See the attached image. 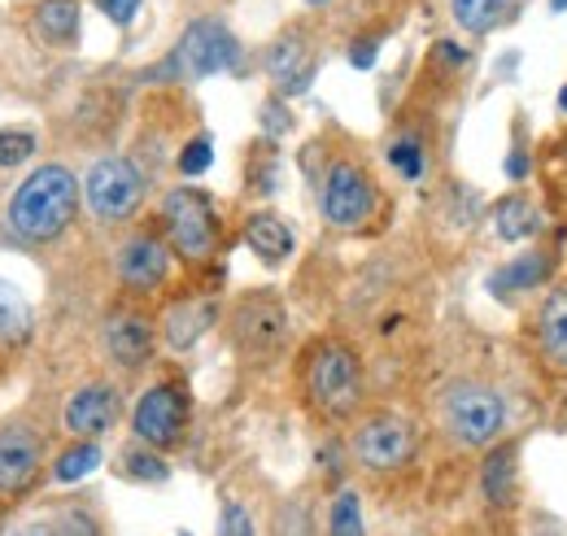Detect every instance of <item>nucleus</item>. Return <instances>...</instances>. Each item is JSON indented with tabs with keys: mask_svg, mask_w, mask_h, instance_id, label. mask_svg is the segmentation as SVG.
Instances as JSON below:
<instances>
[{
	"mask_svg": "<svg viewBox=\"0 0 567 536\" xmlns=\"http://www.w3.org/2000/svg\"><path fill=\"white\" fill-rule=\"evenodd\" d=\"M262 127H267L271 135L288 132V114H284V105H276V101H271V105H262Z\"/></svg>",
	"mask_w": 567,
	"mask_h": 536,
	"instance_id": "f704fd0d",
	"label": "nucleus"
},
{
	"mask_svg": "<svg viewBox=\"0 0 567 536\" xmlns=\"http://www.w3.org/2000/svg\"><path fill=\"white\" fill-rule=\"evenodd\" d=\"M450 13H454V22L463 31L485 35L497 18H502V0H450Z\"/></svg>",
	"mask_w": 567,
	"mask_h": 536,
	"instance_id": "393cba45",
	"label": "nucleus"
},
{
	"mask_svg": "<svg viewBox=\"0 0 567 536\" xmlns=\"http://www.w3.org/2000/svg\"><path fill=\"white\" fill-rule=\"evenodd\" d=\"M118 410H123V402L110 384H83L66 402V427L79 441H96L118 423Z\"/></svg>",
	"mask_w": 567,
	"mask_h": 536,
	"instance_id": "f8f14e48",
	"label": "nucleus"
},
{
	"mask_svg": "<svg viewBox=\"0 0 567 536\" xmlns=\"http://www.w3.org/2000/svg\"><path fill=\"white\" fill-rule=\"evenodd\" d=\"M58 533H62V536H96V524H92L87 515H79V511H71V515H62Z\"/></svg>",
	"mask_w": 567,
	"mask_h": 536,
	"instance_id": "72a5a7b5",
	"label": "nucleus"
},
{
	"mask_svg": "<svg viewBox=\"0 0 567 536\" xmlns=\"http://www.w3.org/2000/svg\"><path fill=\"white\" fill-rule=\"evenodd\" d=\"M267 70L276 74V83L284 92H306V83L315 74V66L306 62V40L301 35H284L280 44L271 49V58H267Z\"/></svg>",
	"mask_w": 567,
	"mask_h": 536,
	"instance_id": "aec40b11",
	"label": "nucleus"
},
{
	"mask_svg": "<svg viewBox=\"0 0 567 536\" xmlns=\"http://www.w3.org/2000/svg\"><path fill=\"white\" fill-rule=\"evenodd\" d=\"M415 450H420L415 423L402 419V414H371V419L358 423V432H354L358 467L375 471V475L406 467V463L415 458Z\"/></svg>",
	"mask_w": 567,
	"mask_h": 536,
	"instance_id": "0eeeda50",
	"label": "nucleus"
},
{
	"mask_svg": "<svg viewBox=\"0 0 567 536\" xmlns=\"http://www.w3.org/2000/svg\"><path fill=\"white\" fill-rule=\"evenodd\" d=\"M118 275L132 288H157L171 275V249L157 236H132L118 249Z\"/></svg>",
	"mask_w": 567,
	"mask_h": 536,
	"instance_id": "4468645a",
	"label": "nucleus"
},
{
	"mask_svg": "<svg viewBox=\"0 0 567 536\" xmlns=\"http://www.w3.org/2000/svg\"><path fill=\"white\" fill-rule=\"evenodd\" d=\"M188 414H193V402H188V389L184 384H153L141 402H136L132 427H136L141 445H148V450H171V445H179V436L188 427Z\"/></svg>",
	"mask_w": 567,
	"mask_h": 536,
	"instance_id": "6e6552de",
	"label": "nucleus"
},
{
	"mask_svg": "<svg viewBox=\"0 0 567 536\" xmlns=\"http://www.w3.org/2000/svg\"><path fill=\"white\" fill-rule=\"evenodd\" d=\"M83 197H87V209L101 223H123L141 209L144 175L127 157H101L83 179Z\"/></svg>",
	"mask_w": 567,
	"mask_h": 536,
	"instance_id": "423d86ee",
	"label": "nucleus"
},
{
	"mask_svg": "<svg viewBox=\"0 0 567 536\" xmlns=\"http://www.w3.org/2000/svg\"><path fill=\"white\" fill-rule=\"evenodd\" d=\"M35 27L49 44H71L79 35V4L74 0H44L35 9Z\"/></svg>",
	"mask_w": 567,
	"mask_h": 536,
	"instance_id": "4be33fe9",
	"label": "nucleus"
},
{
	"mask_svg": "<svg viewBox=\"0 0 567 536\" xmlns=\"http://www.w3.org/2000/svg\"><path fill=\"white\" fill-rule=\"evenodd\" d=\"M214 162V144L206 135H197V140H188L184 144V153H179V171L184 175H206Z\"/></svg>",
	"mask_w": 567,
	"mask_h": 536,
	"instance_id": "7c9ffc66",
	"label": "nucleus"
},
{
	"mask_svg": "<svg viewBox=\"0 0 567 536\" xmlns=\"http://www.w3.org/2000/svg\"><path fill=\"white\" fill-rule=\"evenodd\" d=\"M236 62H240L236 35H231L223 22L202 18V22H193V27L179 35L171 62L157 70V74H166V79H210V74L231 70Z\"/></svg>",
	"mask_w": 567,
	"mask_h": 536,
	"instance_id": "20e7f679",
	"label": "nucleus"
},
{
	"mask_svg": "<svg viewBox=\"0 0 567 536\" xmlns=\"http://www.w3.org/2000/svg\"><path fill=\"white\" fill-rule=\"evenodd\" d=\"M101 340H105V353H110L123 371H136V367H144V362L153 358V323H148L144 315H136V310L110 315Z\"/></svg>",
	"mask_w": 567,
	"mask_h": 536,
	"instance_id": "ddd939ff",
	"label": "nucleus"
},
{
	"mask_svg": "<svg viewBox=\"0 0 567 536\" xmlns=\"http://www.w3.org/2000/svg\"><path fill=\"white\" fill-rule=\"evenodd\" d=\"M550 4H555V9H559V13H564V9H567V0H550Z\"/></svg>",
	"mask_w": 567,
	"mask_h": 536,
	"instance_id": "a19ab883",
	"label": "nucleus"
},
{
	"mask_svg": "<svg viewBox=\"0 0 567 536\" xmlns=\"http://www.w3.org/2000/svg\"><path fill=\"white\" fill-rule=\"evenodd\" d=\"M284 332H288V315H284V306L271 292L245 297V301L236 306V315H231V340H236L245 353H254V358L280 349Z\"/></svg>",
	"mask_w": 567,
	"mask_h": 536,
	"instance_id": "9d476101",
	"label": "nucleus"
},
{
	"mask_svg": "<svg viewBox=\"0 0 567 536\" xmlns=\"http://www.w3.org/2000/svg\"><path fill=\"white\" fill-rule=\"evenodd\" d=\"M40 463H44V450L31 427L22 423L0 427V497H22L40 480Z\"/></svg>",
	"mask_w": 567,
	"mask_h": 536,
	"instance_id": "9b49d317",
	"label": "nucleus"
},
{
	"mask_svg": "<svg viewBox=\"0 0 567 536\" xmlns=\"http://www.w3.org/2000/svg\"><path fill=\"white\" fill-rule=\"evenodd\" d=\"M74 209H79V179L66 166H40L13 193L9 227L31 245H49L74 223Z\"/></svg>",
	"mask_w": 567,
	"mask_h": 536,
	"instance_id": "f257e3e1",
	"label": "nucleus"
},
{
	"mask_svg": "<svg viewBox=\"0 0 567 536\" xmlns=\"http://www.w3.org/2000/svg\"><path fill=\"white\" fill-rule=\"evenodd\" d=\"M306 398L323 419H350L362 405V362L350 344L319 340L306 353Z\"/></svg>",
	"mask_w": 567,
	"mask_h": 536,
	"instance_id": "f03ea898",
	"label": "nucleus"
},
{
	"mask_svg": "<svg viewBox=\"0 0 567 536\" xmlns=\"http://www.w3.org/2000/svg\"><path fill=\"white\" fill-rule=\"evenodd\" d=\"M559 110H564V114H567V87H564V92H559Z\"/></svg>",
	"mask_w": 567,
	"mask_h": 536,
	"instance_id": "ea45409f",
	"label": "nucleus"
},
{
	"mask_svg": "<svg viewBox=\"0 0 567 536\" xmlns=\"http://www.w3.org/2000/svg\"><path fill=\"white\" fill-rule=\"evenodd\" d=\"M35 153V135L27 127H4L0 132V166H22Z\"/></svg>",
	"mask_w": 567,
	"mask_h": 536,
	"instance_id": "c85d7f7f",
	"label": "nucleus"
},
{
	"mask_svg": "<svg viewBox=\"0 0 567 536\" xmlns=\"http://www.w3.org/2000/svg\"><path fill=\"white\" fill-rule=\"evenodd\" d=\"M214 323V301H179L166 310V344L171 349H193Z\"/></svg>",
	"mask_w": 567,
	"mask_h": 536,
	"instance_id": "6ab92c4d",
	"label": "nucleus"
},
{
	"mask_svg": "<svg viewBox=\"0 0 567 536\" xmlns=\"http://www.w3.org/2000/svg\"><path fill=\"white\" fill-rule=\"evenodd\" d=\"M162 218H166V236L175 245L179 258H210L214 240H218V223H214V205L202 188H175L162 202Z\"/></svg>",
	"mask_w": 567,
	"mask_h": 536,
	"instance_id": "39448f33",
	"label": "nucleus"
},
{
	"mask_svg": "<svg viewBox=\"0 0 567 536\" xmlns=\"http://www.w3.org/2000/svg\"><path fill=\"white\" fill-rule=\"evenodd\" d=\"M441 427L467 450H489L506 427V402L481 380H454L441 393Z\"/></svg>",
	"mask_w": 567,
	"mask_h": 536,
	"instance_id": "7ed1b4c3",
	"label": "nucleus"
},
{
	"mask_svg": "<svg viewBox=\"0 0 567 536\" xmlns=\"http://www.w3.org/2000/svg\"><path fill=\"white\" fill-rule=\"evenodd\" d=\"M550 270H555V258H550L546 249H533V254H524V258H515V262H506L502 270H494L489 288H494L497 297H506V292H528V288H542V284L550 279Z\"/></svg>",
	"mask_w": 567,
	"mask_h": 536,
	"instance_id": "a211bd4d",
	"label": "nucleus"
},
{
	"mask_svg": "<svg viewBox=\"0 0 567 536\" xmlns=\"http://www.w3.org/2000/svg\"><path fill=\"white\" fill-rule=\"evenodd\" d=\"M0 336L4 340H27L31 336V306L13 284L0 279Z\"/></svg>",
	"mask_w": 567,
	"mask_h": 536,
	"instance_id": "b1692460",
	"label": "nucleus"
},
{
	"mask_svg": "<svg viewBox=\"0 0 567 536\" xmlns=\"http://www.w3.org/2000/svg\"><path fill=\"white\" fill-rule=\"evenodd\" d=\"M537 340L555 367H567V288L546 292V301L537 306Z\"/></svg>",
	"mask_w": 567,
	"mask_h": 536,
	"instance_id": "f3484780",
	"label": "nucleus"
},
{
	"mask_svg": "<svg viewBox=\"0 0 567 536\" xmlns=\"http://www.w3.org/2000/svg\"><path fill=\"white\" fill-rule=\"evenodd\" d=\"M506 175H511V179H524V175H528V157H524V153H511V157H506Z\"/></svg>",
	"mask_w": 567,
	"mask_h": 536,
	"instance_id": "e433bc0d",
	"label": "nucleus"
},
{
	"mask_svg": "<svg viewBox=\"0 0 567 536\" xmlns=\"http://www.w3.org/2000/svg\"><path fill=\"white\" fill-rule=\"evenodd\" d=\"M13 536H62L53 524H31V528H22V533H13Z\"/></svg>",
	"mask_w": 567,
	"mask_h": 536,
	"instance_id": "58836bf2",
	"label": "nucleus"
},
{
	"mask_svg": "<svg viewBox=\"0 0 567 536\" xmlns=\"http://www.w3.org/2000/svg\"><path fill=\"white\" fill-rule=\"evenodd\" d=\"M515 475H519V450L515 445H489L481 467V493L494 511H506L515 502Z\"/></svg>",
	"mask_w": 567,
	"mask_h": 536,
	"instance_id": "2eb2a0df",
	"label": "nucleus"
},
{
	"mask_svg": "<svg viewBox=\"0 0 567 536\" xmlns=\"http://www.w3.org/2000/svg\"><path fill=\"white\" fill-rule=\"evenodd\" d=\"M350 62H354L358 70L375 66V40H358L354 53H350Z\"/></svg>",
	"mask_w": 567,
	"mask_h": 536,
	"instance_id": "c9c22d12",
	"label": "nucleus"
},
{
	"mask_svg": "<svg viewBox=\"0 0 567 536\" xmlns=\"http://www.w3.org/2000/svg\"><path fill=\"white\" fill-rule=\"evenodd\" d=\"M245 245L262 258V262H284L288 254H292V231H288V223H284L280 214H249V223H245Z\"/></svg>",
	"mask_w": 567,
	"mask_h": 536,
	"instance_id": "dca6fc26",
	"label": "nucleus"
},
{
	"mask_svg": "<svg viewBox=\"0 0 567 536\" xmlns=\"http://www.w3.org/2000/svg\"><path fill=\"white\" fill-rule=\"evenodd\" d=\"M306 4H323V0H306Z\"/></svg>",
	"mask_w": 567,
	"mask_h": 536,
	"instance_id": "79ce46f5",
	"label": "nucleus"
},
{
	"mask_svg": "<svg viewBox=\"0 0 567 536\" xmlns=\"http://www.w3.org/2000/svg\"><path fill=\"white\" fill-rule=\"evenodd\" d=\"M101 4V13L110 18V22H118V27H127L136 13H141V0H96Z\"/></svg>",
	"mask_w": 567,
	"mask_h": 536,
	"instance_id": "473e14b6",
	"label": "nucleus"
},
{
	"mask_svg": "<svg viewBox=\"0 0 567 536\" xmlns=\"http://www.w3.org/2000/svg\"><path fill=\"white\" fill-rule=\"evenodd\" d=\"M328 536H367V519H362V497L354 488H341L328 506Z\"/></svg>",
	"mask_w": 567,
	"mask_h": 536,
	"instance_id": "5701e85b",
	"label": "nucleus"
},
{
	"mask_svg": "<svg viewBox=\"0 0 567 536\" xmlns=\"http://www.w3.org/2000/svg\"><path fill=\"white\" fill-rule=\"evenodd\" d=\"M436 53H441V62H454V66L463 62V53H458V44H450V40H445V44H436Z\"/></svg>",
	"mask_w": 567,
	"mask_h": 536,
	"instance_id": "4c0bfd02",
	"label": "nucleus"
},
{
	"mask_svg": "<svg viewBox=\"0 0 567 536\" xmlns=\"http://www.w3.org/2000/svg\"><path fill=\"white\" fill-rule=\"evenodd\" d=\"M319 205H323V218L341 231H354L362 227L371 214H375V184L371 175L354 166V162H337L323 179V193H319Z\"/></svg>",
	"mask_w": 567,
	"mask_h": 536,
	"instance_id": "1a4fd4ad",
	"label": "nucleus"
},
{
	"mask_svg": "<svg viewBox=\"0 0 567 536\" xmlns=\"http://www.w3.org/2000/svg\"><path fill=\"white\" fill-rule=\"evenodd\" d=\"M494 223H497V236L506 245H519V240H528V236L542 231V214H537V205L528 202V197H506L494 209Z\"/></svg>",
	"mask_w": 567,
	"mask_h": 536,
	"instance_id": "412c9836",
	"label": "nucleus"
},
{
	"mask_svg": "<svg viewBox=\"0 0 567 536\" xmlns=\"http://www.w3.org/2000/svg\"><path fill=\"white\" fill-rule=\"evenodd\" d=\"M276 536H315V524H310V506L306 502H284L276 511Z\"/></svg>",
	"mask_w": 567,
	"mask_h": 536,
	"instance_id": "c756f323",
	"label": "nucleus"
},
{
	"mask_svg": "<svg viewBox=\"0 0 567 536\" xmlns=\"http://www.w3.org/2000/svg\"><path fill=\"white\" fill-rule=\"evenodd\" d=\"M389 166L402 175V179H420L424 175V144L415 135H402L389 144Z\"/></svg>",
	"mask_w": 567,
	"mask_h": 536,
	"instance_id": "bb28decb",
	"label": "nucleus"
},
{
	"mask_svg": "<svg viewBox=\"0 0 567 536\" xmlns=\"http://www.w3.org/2000/svg\"><path fill=\"white\" fill-rule=\"evenodd\" d=\"M96 467H101V450H96V441H79V445H71V450H66V454L53 463V480L74 484V480L92 475Z\"/></svg>",
	"mask_w": 567,
	"mask_h": 536,
	"instance_id": "a878e982",
	"label": "nucleus"
},
{
	"mask_svg": "<svg viewBox=\"0 0 567 536\" xmlns=\"http://www.w3.org/2000/svg\"><path fill=\"white\" fill-rule=\"evenodd\" d=\"M123 471H127L132 480H141V484H162V480L171 475L166 458H157L148 445H144V450H127V454H123Z\"/></svg>",
	"mask_w": 567,
	"mask_h": 536,
	"instance_id": "cd10ccee",
	"label": "nucleus"
},
{
	"mask_svg": "<svg viewBox=\"0 0 567 536\" xmlns=\"http://www.w3.org/2000/svg\"><path fill=\"white\" fill-rule=\"evenodd\" d=\"M218 536H254V519H249L245 502H223V511H218Z\"/></svg>",
	"mask_w": 567,
	"mask_h": 536,
	"instance_id": "2f4dec72",
	"label": "nucleus"
}]
</instances>
